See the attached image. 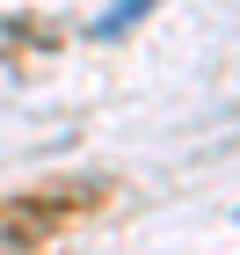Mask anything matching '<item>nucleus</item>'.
<instances>
[{
    "label": "nucleus",
    "instance_id": "f257e3e1",
    "mask_svg": "<svg viewBox=\"0 0 240 255\" xmlns=\"http://www.w3.org/2000/svg\"><path fill=\"white\" fill-rule=\"evenodd\" d=\"M102 190L95 182H51V190H22V197H0V255H29L44 248L51 234H66L80 212H95Z\"/></svg>",
    "mask_w": 240,
    "mask_h": 255
},
{
    "label": "nucleus",
    "instance_id": "f03ea898",
    "mask_svg": "<svg viewBox=\"0 0 240 255\" xmlns=\"http://www.w3.org/2000/svg\"><path fill=\"white\" fill-rule=\"evenodd\" d=\"M153 15V0H124V7H109V15L95 22V37H124V29H131V22H146Z\"/></svg>",
    "mask_w": 240,
    "mask_h": 255
}]
</instances>
